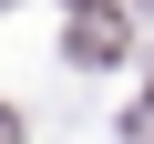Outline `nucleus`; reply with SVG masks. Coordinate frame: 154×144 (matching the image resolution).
I'll list each match as a JSON object with an SVG mask.
<instances>
[{
    "label": "nucleus",
    "mask_w": 154,
    "mask_h": 144,
    "mask_svg": "<svg viewBox=\"0 0 154 144\" xmlns=\"http://www.w3.org/2000/svg\"><path fill=\"white\" fill-rule=\"evenodd\" d=\"M0 11H11V0H0Z\"/></svg>",
    "instance_id": "7ed1b4c3"
},
{
    "label": "nucleus",
    "mask_w": 154,
    "mask_h": 144,
    "mask_svg": "<svg viewBox=\"0 0 154 144\" xmlns=\"http://www.w3.org/2000/svg\"><path fill=\"white\" fill-rule=\"evenodd\" d=\"M82 72H103V62H123V21H113V0H93V11H72V41H62Z\"/></svg>",
    "instance_id": "f257e3e1"
},
{
    "label": "nucleus",
    "mask_w": 154,
    "mask_h": 144,
    "mask_svg": "<svg viewBox=\"0 0 154 144\" xmlns=\"http://www.w3.org/2000/svg\"><path fill=\"white\" fill-rule=\"evenodd\" d=\"M0 144H21V113H11V103H0Z\"/></svg>",
    "instance_id": "f03ea898"
}]
</instances>
